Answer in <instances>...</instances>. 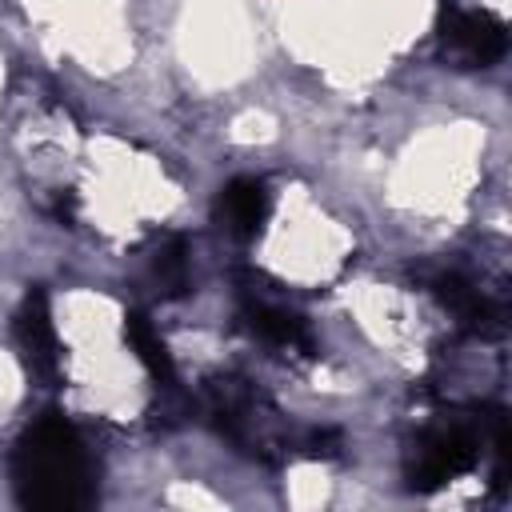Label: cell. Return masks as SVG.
<instances>
[{
	"label": "cell",
	"instance_id": "obj_4",
	"mask_svg": "<svg viewBox=\"0 0 512 512\" xmlns=\"http://www.w3.org/2000/svg\"><path fill=\"white\" fill-rule=\"evenodd\" d=\"M268 212H272V196H268L264 180H256V176H236L232 184L220 188L216 216L224 220V228H228L232 236H240V240L256 236V232L264 228Z\"/></svg>",
	"mask_w": 512,
	"mask_h": 512
},
{
	"label": "cell",
	"instance_id": "obj_1",
	"mask_svg": "<svg viewBox=\"0 0 512 512\" xmlns=\"http://www.w3.org/2000/svg\"><path fill=\"white\" fill-rule=\"evenodd\" d=\"M12 480L24 504L32 508H80L92 500V464L76 436V428L48 412L40 416L16 456H12Z\"/></svg>",
	"mask_w": 512,
	"mask_h": 512
},
{
	"label": "cell",
	"instance_id": "obj_2",
	"mask_svg": "<svg viewBox=\"0 0 512 512\" xmlns=\"http://www.w3.org/2000/svg\"><path fill=\"white\" fill-rule=\"evenodd\" d=\"M480 444H484V428H472V424H460V420L428 428L420 436L416 460L408 468L412 484L416 488H436V484L468 472L476 464V456H480Z\"/></svg>",
	"mask_w": 512,
	"mask_h": 512
},
{
	"label": "cell",
	"instance_id": "obj_8",
	"mask_svg": "<svg viewBox=\"0 0 512 512\" xmlns=\"http://www.w3.org/2000/svg\"><path fill=\"white\" fill-rule=\"evenodd\" d=\"M124 336H128V344L136 348V356L144 360V368H148L156 380L172 384V356H168V348H164L160 332L152 328V320H148L144 312H132V316H128Z\"/></svg>",
	"mask_w": 512,
	"mask_h": 512
},
{
	"label": "cell",
	"instance_id": "obj_5",
	"mask_svg": "<svg viewBox=\"0 0 512 512\" xmlns=\"http://www.w3.org/2000/svg\"><path fill=\"white\" fill-rule=\"evenodd\" d=\"M444 44L468 64H492L504 56V28L484 12H448Z\"/></svg>",
	"mask_w": 512,
	"mask_h": 512
},
{
	"label": "cell",
	"instance_id": "obj_3",
	"mask_svg": "<svg viewBox=\"0 0 512 512\" xmlns=\"http://www.w3.org/2000/svg\"><path fill=\"white\" fill-rule=\"evenodd\" d=\"M16 336H20L28 368L40 380H52L56 368H60V352H56L60 344H56V328H52V312H48L44 292H28L24 296V304L16 312Z\"/></svg>",
	"mask_w": 512,
	"mask_h": 512
},
{
	"label": "cell",
	"instance_id": "obj_9",
	"mask_svg": "<svg viewBox=\"0 0 512 512\" xmlns=\"http://www.w3.org/2000/svg\"><path fill=\"white\" fill-rule=\"evenodd\" d=\"M152 272H156V280H160L168 292H180V288L188 284V256H184V240H168V244L156 252Z\"/></svg>",
	"mask_w": 512,
	"mask_h": 512
},
{
	"label": "cell",
	"instance_id": "obj_6",
	"mask_svg": "<svg viewBox=\"0 0 512 512\" xmlns=\"http://www.w3.org/2000/svg\"><path fill=\"white\" fill-rule=\"evenodd\" d=\"M436 296H440V300L456 312V320L468 324L472 332H492V328H500V308H496L480 288H472L468 280H460L456 272L436 276Z\"/></svg>",
	"mask_w": 512,
	"mask_h": 512
},
{
	"label": "cell",
	"instance_id": "obj_7",
	"mask_svg": "<svg viewBox=\"0 0 512 512\" xmlns=\"http://www.w3.org/2000/svg\"><path fill=\"white\" fill-rule=\"evenodd\" d=\"M248 324L260 340L276 344V348H312V336H308V324L288 312V308H276V304H252L248 308Z\"/></svg>",
	"mask_w": 512,
	"mask_h": 512
}]
</instances>
